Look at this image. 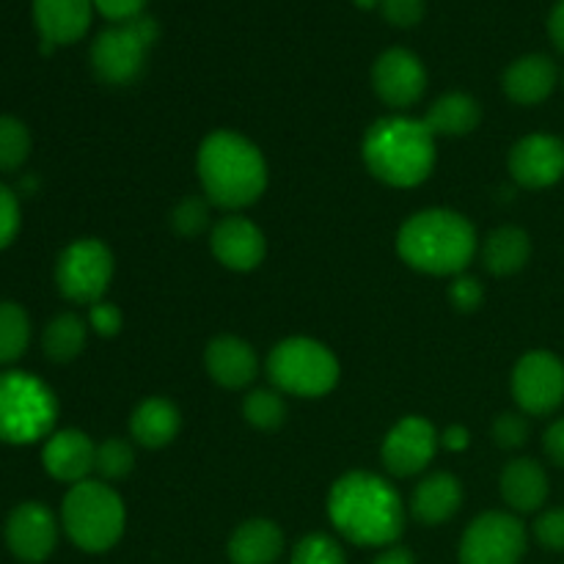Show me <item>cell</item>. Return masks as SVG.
<instances>
[{
	"label": "cell",
	"instance_id": "obj_27",
	"mask_svg": "<svg viewBox=\"0 0 564 564\" xmlns=\"http://www.w3.org/2000/svg\"><path fill=\"white\" fill-rule=\"evenodd\" d=\"M86 347V323L77 314H61L44 330V352L50 361L66 364Z\"/></svg>",
	"mask_w": 564,
	"mask_h": 564
},
{
	"label": "cell",
	"instance_id": "obj_6",
	"mask_svg": "<svg viewBox=\"0 0 564 564\" xmlns=\"http://www.w3.org/2000/svg\"><path fill=\"white\" fill-rule=\"evenodd\" d=\"M58 416L55 394L25 372L0 375V441L33 444L53 430Z\"/></svg>",
	"mask_w": 564,
	"mask_h": 564
},
{
	"label": "cell",
	"instance_id": "obj_14",
	"mask_svg": "<svg viewBox=\"0 0 564 564\" xmlns=\"http://www.w3.org/2000/svg\"><path fill=\"white\" fill-rule=\"evenodd\" d=\"M510 174L529 191H543L564 176V141L545 132L521 138L510 152Z\"/></svg>",
	"mask_w": 564,
	"mask_h": 564
},
{
	"label": "cell",
	"instance_id": "obj_20",
	"mask_svg": "<svg viewBox=\"0 0 564 564\" xmlns=\"http://www.w3.org/2000/svg\"><path fill=\"white\" fill-rule=\"evenodd\" d=\"M204 364H207L209 378L224 389H246L259 375L257 352L237 336H218L209 341Z\"/></svg>",
	"mask_w": 564,
	"mask_h": 564
},
{
	"label": "cell",
	"instance_id": "obj_3",
	"mask_svg": "<svg viewBox=\"0 0 564 564\" xmlns=\"http://www.w3.org/2000/svg\"><path fill=\"white\" fill-rule=\"evenodd\" d=\"M397 251L419 273L460 275L477 253V231L460 213L424 209L402 224Z\"/></svg>",
	"mask_w": 564,
	"mask_h": 564
},
{
	"label": "cell",
	"instance_id": "obj_43",
	"mask_svg": "<svg viewBox=\"0 0 564 564\" xmlns=\"http://www.w3.org/2000/svg\"><path fill=\"white\" fill-rule=\"evenodd\" d=\"M372 564H416V560H413L411 551L402 549V545H389Z\"/></svg>",
	"mask_w": 564,
	"mask_h": 564
},
{
	"label": "cell",
	"instance_id": "obj_15",
	"mask_svg": "<svg viewBox=\"0 0 564 564\" xmlns=\"http://www.w3.org/2000/svg\"><path fill=\"white\" fill-rule=\"evenodd\" d=\"M6 543L20 562H44L58 543V523L53 512L39 501L20 505L6 521Z\"/></svg>",
	"mask_w": 564,
	"mask_h": 564
},
{
	"label": "cell",
	"instance_id": "obj_8",
	"mask_svg": "<svg viewBox=\"0 0 564 564\" xmlns=\"http://www.w3.org/2000/svg\"><path fill=\"white\" fill-rule=\"evenodd\" d=\"M160 36V28L152 17L119 22L99 33L91 44V66L97 77L110 86H127L135 80L147 64V53Z\"/></svg>",
	"mask_w": 564,
	"mask_h": 564
},
{
	"label": "cell",
	"instance_id": "obj_39",
	"mask_svg": "<svg viewBox=\"0 0 564 564\" xmlns=\"http://www.w3.org/2000/svg\"><path fill=\"white\" fill-rule=\"evenodd\" d=\"M88 325H91L99 336H116L121 330V312L113 303L99 301L88 308Z\"/></svg>",
	"mask_w": 564,
	"mask_h": 564
},
{
	"label": "cell",
	"instance_id": "obj_31",
	"mask_svg": "<svg viewBox=\"0 0 564 564\" xmlns=\"http://www.w3.org/2000/svg\"><path fill=\"white\" fill-rule=\"evenodd\" d=\"M135 466V455H132V446L121 438H108L105 444L97 446V463H94V471L105 479V482H113V479H124L127 474Z\"/></svg>",
	"mask_w": 564,
	"mask_h": 564
},
{
	"label": "cell",
	"instance_id": "obj_9",
	"mask_svg": "<svg viewBox=\"0 0 564 564\" xmlns=\"http://www.w3.org/2000/svg\"><path fill=\"white\" fill-rule=\"evenodd\" d=\"M113 279V253L99 240H75L64 248L55 264V281H58L61 295L72 303H94L102 301Z\"/></svg>",
	"mask_w": 564,
	"mask_h": 564
},
{
	"label": "cell",
	"instance_id": "obj_42",
	"mask_svg": "<svg viewBox=\"0 0 564 564\" xmlns=\"http://www.w3.org/2000/svg\"><path fill=\"white\" fill-rule=\"evenodd\" d=\"M549 36L551 42H554V47L564 53V0L551 9V17H549Z\"/></svg>",
	"mask_w": 564,
	"mask_h": 564
},
{
	"label": "cell",
	"instance_id": "obj_36",
	"mask_svg": "<svg viewBox=\"0 0 564 564\" xmlns=\"http://www.w3.org/2000/svg\"><path fill=\"white\" fill-rule=\"evenodd\" d=\"M424 9L427 3L424 0H380V11H383L386 22L397 28H413L422 22Z\"/></svg>",
	"mask_w": 564,
	"mask_h": 564
},
{
	"label": "cell",
	"instance_id": "obj_26",
	"mask_svg": "<svg viewBox=\"0 0 564 564\" xmlns=\"http://www.w3.org/2000/svg\"><path fill=\"white\" fill-rule=\"evenodd\" d=\"M532 257V240L518 226H501L490 231L482 246V262L494 275H512Z\"/></svg>",
	"mask_w": 564,
	"mask_h": 564
},
{
	"label": "cell",
	"instance_id": "obj_34",
	"mask_svg": "<svg viewBox=\"0 0 564 564\" xmlns=\"http://www.w3.org/2000/svg\"><path fill=\"white\" fill-rule=\"evenodd\" d=\"M529 422L523 413H501L494 422V441L501 449H518L527 444Z\"/></svg>",
	"mask_w": 564,
	"mask_h": 564
},
{
	"label": "cell",
	"instance_id": "obj_40",
	"mask_svg": "<svg viewBox=\"0 0 564 564\" xmlns=\"http://www.w3.org/2000/svg\"><path fill=\"white\" fill-rule=\"evenodd\" d=\"M143 6H147V0H94V9L113 20L116 25L143 17Z\"/></svg>",
	"mask_w": 564,
	"mask_h": 564
},
{
	"label": "cell",
	"instance_id": "obj_17",
	"mask_svg": "<svg viewBox=\"0 0 564 564\" xmlns=\"http://www.w3.org/2000/svg\"><path fill=\"white\" fill-rule=\"evenodd\" d=\"M42 463L50 477L58 482H86L97 463V446L80 430H61L50 435L44 444Z\"/></svg>",
	"mask_w": 564,
	"mask_h": 564
},
{
	"label": "cell",
	"instance_id": "obj_2",
	"mask_svg": "<svg viewBox=\"0 0 564 564\" xmlns=\"http://www.w3.org/2000/svg\"><path fill=\"white\" fill-rule=\"evenodd\" d=\"M198 176L209 202L226 209H242L268 187V163L257 143L231 130L204 138L198 149Z\"/></svg>",
	"mask_w": 564,
	"mask_h": 564
},
{
	"label": "cell",
	"instance_id": "obj_23",
	"mask_svg": "<svg viewBox=\"0 0 564 564\" xmlns=\"http://www.w3.org/2000/svg\"><path fill=\"white\" fill-rule=\"evenodd\" d=\"M463 505V488L452 474H433L422 479L411 496V512L427 527L446 523Z\"/></svg>",
	"mask_w": 564,
	"mask_h": 564
},
{
	"label": "cell",
	"instance_id": "obj_22",
	"mask_svg": "<svg viewBox=\"0 0 564 564\" xmlns=\"http://www.w3.org/2000/svg\"><path fill=\"white\" fill-rule=\"evenodd\" d=\"M281 551H284V534L268 518L246 521L229 540L231 564H275Z\"/></svg>",
	"mask_w": 564,
	"mask_h": 564
},
{
	"label": "cell",
	"instance_id": "obj_1",
	"mask_svg": "<svg viewBox=\"0 0 564 564\" xmlns=\"http://www.w3.org/2000/svg\"><path fill=\"white\" fill-rule=\"evenodd\" d=\"M328 518L341 538L367 549H389L405 529V507L394 485L369 471L336 479L328 494Z\"/></svg>",
	"mask_w": 564,
	"mask_h": 564
},
{
	"label": "cell",
	"instance_id": "obj_4",
	"mask_svg": "<svg viewBox=\"0 0 564 564\" xmlns=\"http://www.w3.org/2000/svg\"><path fill=\"white\" fill-rule=\"evenodd\" d=\"M364 163L369 174L394 187H416L433 174L435 135L427 124L408 116H386L364 135Z\"/></svg>",
	"mask_w": 564,
	"mask_h": 564
},
{
	"label": "cell",
	"instance_id": "obj_11",
	"mask_svg": "<svg viewBox=\"0 0 564 564\" xmlns=\"http://www.w3.org/2000/svg\"><path fill=\"white\" fill-rule=\"evenodd\" d=\"M512 397L529 416H549L564 402V364L554 352H527L512 369Z\"/></svg>",
	"mask_w": 564,
	"mask_h": 564
},
{
	"label": "cell",
	"instance_id": "obj_44",
	"mask_svg": "<svg viewBox=\"0 0 564 564\" xmlns=\"http://www.w3.org/2000/svg\"><path fill=\"white\" fill-rule=\"evenodd\" d=\"M441 444H444L449 452L466 449V446H468V430L457 427V424H455V427H449L444 435H441Z\"/></svg>",
	"mask_w": 564,
	"mask_h": 564
},
{
	"label": "cell",
	"instance_id": "obj_37",
	"mask_svg": "<svg viewBox=\"0 0 564 564\" xmlns=\"http://www.w3.org/2000/svg\"><path fill=\"white\" fill-rule=\"evenodd\" d=\"M17 229H20V204L9 187L0 185V248L14 240Z\"/></svg>",
	"mask_w": 564,
	"mask_h": 564
},
{
	"label": "cell",
	"instance_id": "obj_30",
	"mask_svg": "<svg viewBox=\"0 0 564 564\" xmlns=\"http://www.w3.org/2000/svg\"><path fill=\"white\" fill-rule=\"evenodd\" d=\"M31 152V135L20 119L0 116V171H17Z\"/></svg>",
	"mask_w": 564,
	"mask_h": 564
},
{
	"label": "cell",
	"instance_id": "obj_16",
	"mask_svg": "<svg viewBox=\"0 0 564 564\" xmlns=\"http://www.w3.org/2000/svg\"><path fill=\"white\" fill-rule=\"evenodd\" d=\"M209 248H213L215 259L224 268L237 270V273H248V270L262 264L268 242H264L262 229L257 224H251L248 218H240V215H229V218H224L213 229Z\"/></svg>",
	"mask_w": 564,
	"mask_h": 564
},
{
	"label": "cell",
	"instance_id": "obj_25",
	"mask_svg": "<svg viewBox=\"0 0 564 564\" xmlns=\"http://www.w3.org/2000/svg\"><path fill=\"white\" fill-rule=\"evenodd\" d=\"M479 119H482V110H479L477 99L468 97V94L452 91L444 94L441 99H435L422 121L427 124V130L433 132L435 138H455L468 135V132L479 124Z\"/></svg>",
	"mask_w": 564,
	"mask_h": 564
},
{
	"label": "cell",
	"instance_id": "obj_21",
	"mask_svg": "<svg viewBox=\"0 0 564 564\" xmlns=\"http://www.w3.org/2000/svg\"><path fill=\"white\" fill-rule=\"evenodd\" d=\"M549 494V474L532 457H518L501 471V496L516 512H538Z\"/></svg>",
	"mask_w": 564,
	"mask_h": 564
},
{
	"label": "cell",
	"instance_id": "obj_19",
	"mask_svg": "<svg viewBox=\"0 0 564 564\" xmlns=\"http://www.w3.org/2000/svg\"><path fill=\"white\" fill-rule=\"evenodd\" d=\"M556 83H560V69L554 61L543 53L523 55V58L512 61L507 66L501 86L505 94L518 105H540L554 94Z\"/></svg>",
	"mask_w": 564,
	"mask_h": 564
},
{
	"label": "cell",
	"instance_id": "obj_41",
	"mask_svg": "<svg viewBox=\"0 0 564 564\" xmlns=\"http://www.w3.org/2000/svg\"><path fill=\"white\" fill-rule=\"evenodd\" d=\"M543 449L551 457V463L564 468V419H556L543 435Z\"/></svg>",
	"mask_w": 564,
	"mask_h": 564
},
{
	"label": "cell",
	"instance_id": "obj_38",
	"mask_svg": "<svg viewBox=\"0 0 564 564\" xmlns=\"http://www.w3.org/2000/svg\"><path fill=\"white\" fill-rule=\"evenodd\" d=\"M449 297H452V303H455V308H460V312H474V308L482 303L485 292H482V286H479L477 279L457 275L449 286Z\"/></svg>",
	"mask_w": 564,
	"mask_h": 564
},
{
	"label": "cell",
	"instance_id": "obj_45",
	"mask_svg": "<svg viewBox=\"0 0 564 564\" xmlns=\"http://www.w3.org/2000/svg\"><path fill=\"white\" fill-rule=\"evenodd\" d=\"M356 6H361V9H375V6H380V0H356Z\"/></svg>",
	"mask_w": 564,
	"mask_h": 564
},
{
	"label": "cell",
	"instance_id": "obj_12",
	"mask_svg": "<svg viewBox=\"0 0 564 564\" xmlns=\"http://www.w3.org/2000/svg\"><path fill=\"white\" fill-rule=\"evenodd\" d=\"M441 438L433 424L422 416H405L389 430L383 441V466L394 477H416L435 457Z\"/></svg>",
	"mask_w": 564,
	"mask_h": 564
},
{
	"label": "cell",
	"instance_id": "obj_32",
	"mask_svg": "<svg viewBox=\"0 0 564 564\" xmlns=\"http://www.w3.org/2000/svg\"><path fill=\"white\" fill-rule=\"evenodd\" d=\"M290 564H347L345 551L328 534H308L292 551Z\"/></svg>",
	"mask_w": 564,
	"mask_h": 564
},
{
	"label": "cell",
	"instance_id": "obj_5",
	"mask_svg": "<svg viewBox=\"0 0 564 564\" xmlns=\"http://www.w3.org/2000/svg\"><path fill=\"white\" fill-rule=\"evenodd\" d=\"M61 521L77 549L88 554H102L113 549L124 534L127 512L119 494L108 482L86 479V482L72 485L66 494Z\"/></svg>",
	"mask_w": 564,
	"mask_h": 564
},
{
	"label": "cell",
	"instance_id": "obj_10",
	"mask_svg": "<svg viewBox=\"0 0 564 564\" xmlns=\"http://www.w3.org/2000/svg\"><path fill=\"white\" fill-rule=\"evenodd\" d=\"M527 554V529L510 512L474 518L460 543V564H518Z\"/></svg>",
	"mask_w": 564,
	"mask_h": 564
},
{
	"label": "cell",
	"instance_id": "obj_13",
	"mask_svg": "<svg viewBox=\"0 0 564 564\" xmlns=\"http://www.w3.org/2000/svg\"><path fill=\"white\" fill-rule=\"evenodd\" d=\"M375 94L391 108H411L427 88L424 64L405 47H391L372 66Z\"/></svg>",
	"mask_w": 564,
	"mask_h": 564
},
{
	"label": "cell",
	"instance_id": "obj_24",
	"mask_svg": "<svg viewBox=\"0 0 564 564\" xmlns=\"http://www.w3.org/2000/svg\"><path fill=\"white\" fill-rule=\"evenodd\" d=\"M180 424L182 416L174 402L163 400V397H149L132 411L130 433L135 444L147 446V449H160L176 438Z\"/></svg>",
	"mask_w": 564,
	"mask_h": 564
},
{
	"label": "cell",
	"instance_id": "obj_33",
	"mask_svg": "<svg viewBox=\"0 0 564 564\" xmlns=\"http://www.w3.org/2000/svg\"><path fill=\"white\" fill-rule=\"evenodd\" d=\"M209 224V207L202 198H185V202L176 204V209L171 213V226L180 231L182 237H196L207 229Z\"/></svg>",
	"mask_w": 564,
	"mask_h": 564
},
{
	"label": "cell",
	"instance_id": "obj_7",
	"mask_svg": "<svg viewBox=\"0 0 564 564\" xmlns=\"http://www.w3.org/2000/svg\"><path fill=\"white\" fill-rule=\"evenodd\" d=\"M268 378L284 394L295 397H325L339 383V361L334 352L319 341L295 336L284 339L270 350Z\"/></svg>",
	"mask_w": 564,
	"mask_h": 564
},
{
	"label": "cell",
	"instance_id": "obj_35",
	"mask_svg": "<svg viewBox=\"0 0 564 564\" xmlns=\"http://www.w3.org/2000/svg\"><path fill=\"white\" fill-rule=\"evenodd\" d=\"M534 538L543 549L549 551H564V507L543 512L534 521Z\"/></svg>",
	"mask_w": 564,
	"mask_h": 564
},
{
	"label": "cell",
	"instance_id": "obj_28",
	"mask_svg": "<svg viewBox=\"0 0 564 564\" xmlns=\"http://www.w3.org/2000/svg\"><path fill=\"white\" fill-rule=\"evenodd\" d=\"M31 341V319L17 303H0V364H14Z\"/></svg>",
	"mask_w": 564,
	"mask_h": 564
},
{
	"label": "cell",
	"instance_id": "obj_18",
	"mask_svg": "<svg viewBox=\"0 0 564 564\" xmlns=\"http://www.w3.org/2000/svg\"><path fill=\"white\" fill-rule=\"evenodd\" d=\"M94 0H33V20H36L42 42L72 44L86 36L91 25Z\"/></svg>",
	"mask_w": 564,
	"mask_h": 564
},
{
	"label": "cell",
	"instance_id": "obj_29",
	"mask_svg": "<svg viewBox=\"0 0 564 564\" xmlns=\"http://www.w3.org/2000/svg\"><path fill=\"white\" fill-rule=\"evenodd\" d=\"M242 416H246V422L253 424L257 430H275L284 424L286 405L284 400H281L279 391L257 389L246 397V402H242Z\"/></svg>",
	"mask_w": 564,
	"mask_h": 564
}]
</instances>
